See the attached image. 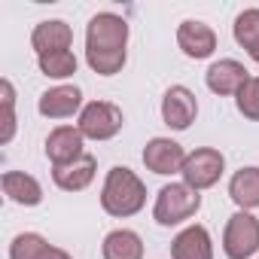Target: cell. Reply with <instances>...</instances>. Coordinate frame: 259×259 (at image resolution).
<instances>
[{"label":"cell","mask_w":259,"mask_h":259,"mask_svg":"<svg viewBox=\"0 0 259 259\" xmlns=\"http://www.w3.org/2000/svg\"><path fill=\"white\" fill-rule=\"evenodd\" d=\"M177 43H180L183 55H189V58H207V55H213V49H217V34H213L204 22H192V19H189V22L180 25Z\"/></svg>","instance_id":"11"},{"label":"cell","mask_w":259,"mask_h":259,"mask_svg":"<svg viewBox=\"0 0 259 259\" xmlns=\"http://www.w3.org/2000/svg\"><path fill=\"white\" fill-rule=\"evenodd\" d=\"M238 110H241L247 119L259 122V76H250L247 85L238 92Z\"/></svg>","instance_id":"23"},{"label":"cell","mask_w":259,"mask_h":259,"mask_svg":"<svg viewBox=\"0 0 259 259\" xmlns=\"http://www.w3.org/2000/svg\"><path fill=\"white\" fill-rule=\"evenodd\" d=\"M204 79H207V89L217 92V95H238V92L247 85L250 73H247V67H244L241 61L226 58V61L210 64L207 73H204Z\"/></svg>","instance_id":"9"},{"label":"cell","mask_w":259,"mask_h":259,"mask_svg":"<svg viewBox=\"0 0 259 259\" xmlns=\"http://www.w3.org/2000/svg\"><path fill=\"white\" fill-rule=\"evenodd\" d=\"M198 207H201V195L192 186H186V183H168V186L159 189L153 217H156L159 226H177V223L189 220Z\"/></svg>","instance_id":"3"},{"label":"cell","mask_w":259,"mask_h":259,"mask_svg":"<svg viewBox=\"0 0 259 259\" xmlns=\"http://www.w3.org/2000/svg\"><path fill=\"white\" fill-rule=\"evenodd\" d=\"M147 201V186L132 168H110L104 189H101V204L110 217H135Z\"/></svg>","instance_id":"2"},{"label":"cell","mask_w":259,"mask_h":259,"mask_svg":"<svg viewBox=\"0 0 259 259\" xmlns=\"http://www.w3.org/2000/svg\"><path fill=\"white\" fill-rule=\"evenodd\" d=\"M10 259H73V256L46 244V238L25 232V235H16V241L10 244Z\"/></svg>","instance_id":"16"},{"label":"cell","mask_w":259,"mask_h":259,"mask_svg":"<svg viewBox=\"0 0 259 259\" xmlns=\"http://www.w3.org/2000/svg\"><path fill=\"white\" fill-rule=\"evenodd\" d=\"M4 192H7L16 204H25V207H34V204L43 201L40 183H37L31 174H25V171H7V174H4Z\"/></svg>","instance_id":"17"},{"label":"cell","mask_w":259,"mask_h":259,"mask_svg":"<svg viewBox=\"0 0 259 259\" xmlns=\"http://www.w3.org/2000/svg\"><path fill=\"white\" fill-rule=\"evenodd\" d=\"M0 92H4V135H0V144H10L16 135V92L13 82L4 79L0 82Z\"/></svg>","instance_id":"22"},{"label":"cell","mask_w":259,"mask_h":259,"mask_svg":"<svg viewBox=\"0 0 259 259\" xmlns=\"http://www.w3.org/2000/svg\"><path fill=\"white\" fill-rule=\"evenodd\" d=\"M79 104H82V95L76 85H58L40 95V113L49 119H67L79 110Z\"/></svg>","instance_id":"14"},{"label":"cell","mask_w":259,"mask_h":259,"mask_svg":"<svg viewBox=\"0 0 259 259\" xmlns=\"http://www.w3.org/2000/svg\"><path fill=\"white\" fill-rule=\"evenodd\" d=\"M104 259H144V244L135 232L116 229L104 238Z\"/></svg>","instance_id":"19"},{"label":"cell","mask_w":259,"mask_h":259,"mask_svg":"<svg viewBox=\"0 0 259 259\" xmlns=\"http://www.w3.org/2000/svg\"><path fill=\"white\" fill-rule=\"evenodd\" d=\"M198 113V104H195V95L186 89V85H171L162 98V119L168 128H174V132H186V128L192 125Z\"/></svg>","instance_id":"7"},{"label":"cell","mask_w":259,"mask_h":259,"mask_svg":"<svg viewBox=\"0 0 259 259\" xmlns=\"http://www.w3.org/2000/svg\"><path fill=\"white\" fill-rule=\"evenodd\" d=\"M223 250L229 259H250L259 250V220L250 217L247 210H238L235 217H229Z\"/></svg>","instance_id":"4"},{"label":"cell","mask_w":259,"mask_h":259,"mask_svg":"<svg viewBox=\"0 0 259 259\" xmlns=\"http://www.w3.org/2000/svg\"><path fill=\"white\" fill-rule=\"evenodd\" d=\"M46 156L52 165H67L82 156V132L70 125H61L46 138Z\"/></svg>","instance_id":"10"},{"label":"cell","mask_w":259,"mask_h":259,"mask_svg":"<svg viewBox=\"0 0 259 259\" xmlns=\"http://www.w3.org/2000/svg\"><path fill=\"white\" fill-rule=\"evenodd\" d=\"M229 195L244 210L259 207V168H241L229 183Z\"/></svg>","instance_id":"18"},{"label":"cell","mask_w":259,"mask_h":259,"mask_svg":"<svg viewBox=\"0 0 259 259\" xmlns=\"http://www.w3.org/2000/svg\"><path fill=\"white\" fill-rule=\"evenodd\" d=\"M70 40H73L70 28H67L64 22H58V19H52V22H40V25L34 28V34H31V43H34L37 55L64 52V49L70 46Z\"/></svg>","instance_id":"15"},{"label":"cell","mask_w":259,"mask_h":259,"mask_svg":"<svg viewBox=\"0 0 259 259\" xmlns=\"http://www.w3.org/2000/svg\"><path fill=\"white\" fill-rule=\"evenodd\" d=\"M125 43H128V22L113 13H98L85 31V61L95 73L113 76L125 64Z\"/></svg>","instance_id":"1"},{"label":"cell","mask_w":259,"mask_h":259,"mask_svg":"<svg viewBox=\"0 0 259 259\" xmlns=\"http://www.w3.org/2000/svg\"><path fill=\"white\" fill-rule=\"evenodd\" d=\"M95 168H98L95 156L82 153L76 162L55 165V168H52V180H55L61 189H67V192H79V189H85V186L92 183V177H95Z\"/></svg>","instance_id":"12"},{"label":"cell","mask_w":259,"mask_h":259,"mask_svg":"<svg viewBox=\"0 0 259 259\" xmlns=\"http://www.w3.org/2000/svg\"><path fill=\"white\" fill-rule=\"evenodd\" d=\"M122 128V110L110 101H92L79 113V132L92 141H110Z\"/></svg>","instance_id":"5"},{"label":"cell","mask_w":259,"mask_h":259,"mask_svg":"<svg viewBox=\"0 0 259 259\" xmlns=\"http://www.w3.org/2000/svg\"><path fill=\"white\" fill-rule=\"evenodd\" d=\"M223 168H226L223 153H220V150H210V147H201V150H195V153L186 156L180 174H183L186 186H192V189L198 192V189L213 186V183L223 177Z\"/></svg>","instance_id":"6"},{"label":"cell","mask_w":259,"mask_h":259,"mask_svg":"<svg viewBox=\"0 0 259 259\" xmlns=\"http://www.w3.org/2000/svg\"><path fill=\"white\" fill-rule=\"evenodd\" d=\"M40 70L52 79H64V76H73L76 73V58L70 49L64 52H49V55H40Z\"/></svg>","instance_id":"21"},{"label":"cell","mask_w":259,"mask_h":259,"mask_svg":"<svg viewBox=\"0 0 259 259\" xmlns=\"http://www.w3.org/2000/svg\"><path fill=\"white\" fill-rule=\"evenodd\" d=\"M235 40L250 52V58H259V10H244L235 19Z\"/></svg>","instance_id":"20"},{"label":"cell","mask_w":259,"mask_h":259,"mask_svg":"<svg viewBox=\"0 0 259 259\" xmlns=\"http://www.w3.org/2000/svg\"><path fill=\"white\" fill-rule=\"evenodd\" d=\"M183 162H186V153L177 141H168V138H153L147 147H144V165L153 171V174H177L183 171Z\"/></svg>","instance_id":"8"},{"label":"cell","mask_w":259,"mask_h":259,"mask_svg":"<svg viewBox=\"0 0 259 259\" xmlns=\"http://www.w3.org/2000/svg\"><path fill=\"white\" fill-rule=\"evenodd\" d=\"M171 256L174 259H213V247H210V235L204 226H189L183 229L174 244H171Z\"/></svg>","instance_id":"13"}]
</instances>
